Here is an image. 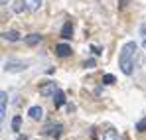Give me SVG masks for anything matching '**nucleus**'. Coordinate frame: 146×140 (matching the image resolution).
Listing matches in <instances>:
<instances>
[{
    "instance_id": "obj_19",
    "label": "nucleus",
    "mask_w": 146,
    "mask_h": 140,
    "mask_svg": "<svg viewBox=\"0 0 146 140\" xmlns=\"http://www.w3.org/2000/svg\"><path fill=\"white\" fill-rule=\"evenodd\" d=\"M91 49H93V53H97V55H99V53H101V47H95V46H93V47H91Z\"/></svg>"
},
{
    "instance_id": "obj_13",
    "label": "nucleus",
    "mask_w": 146,
    "mask_h": 140,
    "mask_svg": "<svg viewBox=\"0 0 146 140\" xmlns=\"http://www.w3.org/2000/svg\"><path fill=\"white\" fill-rule=\"evenodd\" d=\"M12 10H14V12H16V14H22V12H24V10H26L24 2H22V0H16V2H14V4H12Z\"/></svg>"
},
{
    "instance_id": "obj_9",
    "label": "nucleus",
    "mask_w": 146,
    "mask_h": 140,
    "mask_svg": "<svg viewBox=\"0 0 146 140\" xmlns=\"http://www.w3.org/2000/svg\"><path fill=\"white\" fill-rule=\"evenodd\" d=\"M2 40H6V42H20L22 36H20L18 32H4V34H2Z\"/></svg>"
},
{
    "instance_id": "obj_6",
    "label": "nucleus",
    "mask_w": 146,
    "mask_h": 140,
    "mask_svg": "<svg viewBox=\"0 0 146 140\" xmlns=\"http://www.w3.org/2000/svg\"><path fill=\"white\" fill-rule=\"evenodd\" d=\"M63 103H65V93L57 89V91L53 93V105H55V109H61Z\"/></svg>"
},
{
    "instance_id": "obj_17",
    "label": "nucleus",
    "mask_w": 146,
    "mask_h": 140,
    "mask_svg": "<svg viewBox=\"0 0 146 140\" xmlns=\"http://www.w3.org/2000/svg\"><path fill=\"white\" fill-rule=\"evenodd\" d=\"M83 67H87V69H91V67H95V59H87V61L83 63Z\"/></svg>"
},
{
    "instance_id": "obj_21",
    "label": "nucleus",
    "mask_w": 146,
    "mask_h": 140,
    "mask_svg": "<svg viewBox=\"0 0 146 140\" xmlns=\"http://www.w3.org/2000/svg\"><path fill=\"white\" fill-rule=\"evenodd\" d=\"M16 140H28V138H26V136H18Z\"/></svg>"
},
{
    "instance_id": "obj_11",
    "label": "nucleus",
    "mask_w": 146,
    "mask_h": 140,
    "mask_svg": "<svg viewBox=\"0 0 146 140\" xmlns=\"http://www.w3.org/2000/svg\"><path fill=\"white\" fill-rule=\"evenodd\" d=\"M42 42V36L40 34H30V36H26V44L28 46H38Z\"/></svg>"
},
{
    "instance_id": "obj_23",
    "label": "nucleus",
    "mask_w": 146,
    "mask_h": 140,
    "mask_svg": "<svg viewBox=\"0 0 146 140\" xmlns=\"http://www.w3.org/2000/svg\"><path fill=\"white\" fill-rule=\"evenodd\" d=\"M0 124H2V118H0Z\"/></svg>"
},
{
    "instance_id": "obj_3",
    "label": "nucleus",
    "mask_w": 146,
    "mask_h": 140,
    "mask_svg": "<svg viewBox=\"0 0 146 140\" xmlns=\"http://www.w3.org/2000/svg\"><path fill=\"white\" fill-rule=\"evenodd\" d=\"M55 53H57L59 57H69L73 53V49H71V46H67V44H57V46H55Z\"/></svg>"
},
{
    "instance_id": "obj_16",
    "label": "nucleus",
    "mask_w": 146,
    "mask_h": 140,
    "mask_svg": "<svg viewBox=\"0 0 146 140\" xmlns=\"http://www.w3.org/2000/svg\"><path fill=\"white\" fill-rule=\"evenodd\" d=\"M61 132H63V126H61V124H55V126H53V130H51V136H53V138H59V136H61Z\"/></svg>"
},
{
    "instance_id": "obj_4",
    "label": "nucleus",
    "mask_w": 146,
    "mask_h": 140,
    "mask_svg": "<svg viewBox=\"0 0 146 140\" xmlns=\"http://www.w3.org/2000/svg\"><path fill=\"white\" fill-rule=\"evenodd\" d=\"M28 65H26L24 61H8L6 63V71L8 73H14V71H24Z\"/></svg>"
},
{
    "instance_id": "obj_8",
    "label": "nucleus",
    "mask_w": 146,
    "mask_h": 140,
    "mask_svg": "<svg viewBox=\"0 0 146 140\" xmlns=\"http://www.w3.org/2000/svg\"><path fill=\"white\" fill-rule=\"evenodd\" d=\"M61 38H63V40H71V38H73V26H71V22L63 24V28H61Z\"/></svg>"
},
{
    "instance_id": "obj_22",
    "label": "nucleus",
    "mask_w": 146,
    "mask_h": 140,
    "mask_svg": "<svg viewBox=\"0 0 146 140\" xmlns=\"http://www.w3.org/2000/svg\"><path fill=\"white\" fill-rule=\"evenodd\" d=\"M6 2H8V0H0V4H6Z\"/></svg>"
},
{
    "instance_id": "obj_14",
    "label": "nucleus",
    "mask_w": 146,
    "mask_h": 140,
    "mask_svg": "<svg viewBox=\"0 0 146 140\" xmlns=\"http://www.w3.org/2000/svg\"><path fill=\"white\" fill-rule=\"evenodd\" d=\"M20 126H22V118H20L18 115H16V117L12 118V130L16 132V130H20Z\"/></svg>"
},
{
    "instance_id": "obj_2",
    "label": "nucleus",
    "mask_w": 146,
    "mask_h": 140,
    "mask_svg": "<svg viewBox=\"0 0 146 140\" xmlns=\"http://www.w3.org/2000/svg\"><path fill=\"white\" fill-rule=\"evenodd\" d=\"M55 91H57V85H55L53 81H48V83H44V85L40 87V95H42V97H51Z\"/></svg>"
},
{
    "instance_id": "obj_12",
    "label": "nucleus",
    "mask_w": 146,
    "mask_h": 140,
    "mask_svg": "<svg viewBox=\"0 0 146 140\" xmlns=\"http://www.w3.org/2000/svg\"><path fill=\"white\" fill-rule=\"evenodd\" d=\"M103 140H121V136H119V132H117L115 128H109V130L105 132Z\"/></svg>"
},
{
    "instance_id": "obj_10",
    "label": "nucleus",
    "mask_w": 146,
    "mask_h": 140,
    "mask_svg": "<svg viewBox=\"0 0 146 140\" xmlns=\"http://www.w3.org/2000/svg\"><path fill=\"white\" fill-rule=\"evenodd\" d=\"M24 2V6H26V10H38L40 6H42V0H22Z\"/></svg>"
},
{
    "instance_id": "obj_18",
    "label": "nucleus",
    "mask_w": 146,
    "mask_h": 140,
    "mask_svg": "<svg viewBox=\"0 0 146 140\" xmlns=\"http://www.w3.org/2000/svg\"><path fill=\"white\" fill-rule=\"evenodd\" d=\"M136 128H138V130H146V118H142V120L136 124Z\"/></svg>"
},
{
    "instance_id": "obj_15",
    "label": "nucleus",
    "mask_w": 146,
    "mask_h": 140,
    "mask_svg": "<svg viewBox=\"0 0 146 140\" xmlns=\"http://www.w3.org/2000/svg\"><path fill=\"white\" fill-rule=\"evenodd\" d=\"M103 83H105V85H113V83H117V77L107 73V75H103Z\"/></svg>"
},
{
    "instance_id": "obj_5",
    "label": "nucleus",
    "mask_w": 146,
    "mask_h": 140,
    "mask_svg": "<svg viewBox=\"0 0 146 140\" xmlns=\"http://www.w3.org/2000/svg\"><path fill=\"white\" fill-rule=\"evenodd\" d=\"M28 117L32 118V120H42L44 109H42V107H30V109H28Z\"/></svg>"
},
{
    "instance_id": "obj_7",
    "label": "nucleus",
    "mask_w": 146,
    "mask_h": 140,
    "mask_svg": "<svg viewBox=\"0 0 146 140\" xmlns=\"http://www.w3.org/2000/svg\"><path fill=\"white\" fill-rule=\"evenodd\" d=\"M6 107H8V93L0 91V118H4L6 115Z\"/></svg>"
},
{
    "instance_id": "obj_20",
    "label": "nucleus",
    "mask_w": 146,
    "mask_h": 140,
    "mask_svg": "<svg viewBox=\"0 0 146 140\" xmlns=\"http://www.w3.org/2000/svg\"><path fill=\"white\" fill-rule=\"evenodd\" d=\"M142 47L146 49V34H144V40H142Z\"/></svg>"
},
{
    "instance_id": "obj_1",
    "label": "nucleus",
    "mask_w": 146,
    "mask_h": 140,
    "mask_svg": "<svg viewBox=\"0 0 146 140\" xmlns=\"http://www.w3.org/2000/svg\"><path fill=\"white\" fill-rule=\"evenodd\" d=\"M136 44L134 42H128L122 46L121 57H119V65H121V71L124 75H132L134 71V55H136Z\"/></svg>"
}]
</instances>
